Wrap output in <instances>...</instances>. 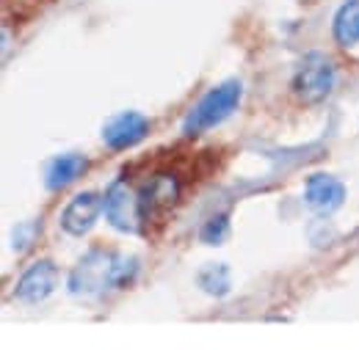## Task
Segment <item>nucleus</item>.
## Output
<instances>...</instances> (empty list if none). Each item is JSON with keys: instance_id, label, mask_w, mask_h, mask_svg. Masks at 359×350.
I'll return each mask as SVG.
<instances>
[{"instance_id": "9d476101", "label": "nucleus", "mask_w": 359, "mask_h": 350, "mask_svg": "<svg viewBox=\"0 0 359 350\" xmlns=\"http://www.w3.org/2000/svg\"><path fill=\"white\" fill-rule=\"evenodd\" d=\"M86 169H89V160L83 155H58V158H53L47 163V172H45L47 188L50 190H58V188L75 182L81 174H86Z\"/></svg>"}, {"instance_id": "423d86ee", "label": "nucleus", "mask_w": 359, "mask_h": 350, "mask_svg": "<svg viewBox=\"0 0 359 350\" xmlns=\"http://www.w3.org/2000/svg\"><path fill=\"white\" fill-rule=\"evenodd\" d=\"M100 213H105V196H100L94 190H83L67 204V210L61 216V226H64L67 234H78L81 237L97 223Z\"/></svg>"}, {"instance_id": "f8f14e48", "label": "nucleus", "mask_w": 359, "mask_h": 350, "mask_svg": "<svg viewBox=\"0 0 359 350\" xmlns=\"http://www.w3.org/2000/svg\"><path fill=\"white\" fill-rule=\"evenodd\" d=\"M199 287L213 293V295H224L229 290V270L224 265H208L202 273H199Z\"/></svg>"}, {"instance_id": "9b49d317", "label": "nucleus", "mask_w": 359, "mask_h": 350, "mask_svg": "<svg viewBox=\"0 0 359 350\" xmlns=\"http://www.w3.org/2000/svg\"><path fill=\"white\" fill-rule=\"evenodd\" d=\"M334 39L343 47L359 44V0H346L334 14Z\"/></svg>"}, {"instance_id": "39448f33", "label": "nucleus", "mask_w": 359, "mask_h": 350, "mask_svg": "<svg viewBox=\"0 0 359 350\" xmlns=\"http://www.w3.org/2000/svg\"><path fill=\"white\" fill-rule=\"evenodd\" d=\"M105 218L114 229L128 232V234L138 232V223H144L141 220V202L125 179H116L105 190Z\"/></svg>"}, {"instance_id": "7ed1b4c3", "label": "nucleus", "mask_w": 359, "mask_h": 350, "mask_svg": "<svg viewBox=\"0 0 359 350\" xmlns=\"http://www.w3.org/2000/svg\"><path fill=\"white\" fill-rule=\"evenodd\" d=\"M332 88H334V64L326 55H320V52H310L302 61V66H299V72L293 78L296 97L302 102H310L313 105V102L326 99Z\"/></svg>"}, {"instance_id": "ddd939ff", "label": "nucleus", "mask_w": 359, "mask_h": 350, "mask_svg": "<svg viewBox=\"0 0 359 350\" xmlns=\"http://www.w3.org/2000/svg\"><path fill=\"white\" fill-rule=\"evenodd\" d=\"M226 234H229V218H226L224 213L222 216H213V218L202 226V240L210 243V246H219Z\"/></svg>"}, {"instance_id": "6e6552de", "label": "nucleus", "mask_w": 359, "mask_h": 350, "mask_svg": "<svg viewBox=\"0 0 359 350\" xmlns=\"http://www.w3.org/2000/svg\"><path fill=\"white\" fill-rule=\"evenodd\" d=\"M147 132H149L147 116H141V113H135V111H125V113H116V116H111V119L105 122V127H102V141H105L111 149L122 152V149L135 146L138 141H144Z\"/></svg>"}, {"instance_id": "f257e3e1", "label": "nucleus", "mask_w": 359, "mask_h": 350, "mask_svg": "<svg viewBox=\"0 0 359 350\" xmlns=\"http://www.w3.org/2000/svg\"><path fill=\"white\" fill-rule=\"evenodd\" d=\"M135 265L133 257L94 248L72 270L69 290L72 295H100L108 287H125L135 276Z\"/></svg>"}, {"instance_id": "f03ea898", "label": "nucleus", "mask_w": 359, "mask_h": 350, "mask_svg": "<svg viewBox=\"0 0 359 350\" xmlns=\"http://www.w3.org/2000/svg\"><path fill=\"white\" fill-rule=\"evenodd\" d=\"M243 97V86L238 80H224L216 88H210L185 116L182 122V132L185 135H202V132L219 127L224 119H229Z\"/></svg>"}, {"instance_id": "0eeeda50", "label": "nucleus", "mask_w": 359, "mask_h": 350, "mask_svg": "<svg viewBox=\"0 0 359 350\" xmlns=\"http://www.w3.org/2000/svg\"><path fill=\"white\" fill-rule=\"evenodd\" d=\"M304 202L318 216H332L346 202V185L332 174H313L304 185Z\"/></svg>"}, {"instance_id": "1a4fd4ad", "label": "nucleus", "mask_w": 359, "mask_h": 350, "mask_svg": "<svg viewBox=\"0 0 359 350\" xmlns=\"http://www.w3.org/2000/svg\"><path fill=\"white\" fill-rule=\"evenodd\" d=\"M58 284V270L55 265L42 260V262H34L17 281L14 287V295L20 301H28V304H36V301H45L47 295L55 290Z\"/></svg>"}, {"instance_id": "20e7f679", "label": "nucleus", "mask_w": 359, "mask_h": 350, "mask_svg": "<svg viewBox=\"0 0 359 350\" xmlns=\"http://www.w3.org/2000/svg\"><path fill=\"white\" fill-rule=\"evenodd\" d=\"M180 196V182L172 174H155L141 188V220L144 223H161L172 213Z\"/></svg>"}]
</instances>
